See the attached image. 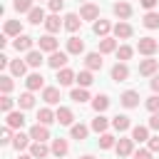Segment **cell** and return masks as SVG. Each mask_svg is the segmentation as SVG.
<instances>
[{
	"label": "cell",
	"mask_w": 159,
	"mask_h": 159,
	"mask_svg": "<svg viewBox=\"0 0 159 159\" xmlns=\"http://www.w3.org/2000/svg\"><path fill=\"white\" fill-rule=\"evenodd\" d=\"M157 47H159V42H157L154 37H142V40L137 42V50H139L142 55H147V57H152V55L157 52Z\"/></svg>",
	"instance_id": "6da1fadb"
},
{
	"label": "cell",
	"mask_w": 159,
	"mask_h": 159,
	"mask_svg": "<svg viewBox=\"0 0 159 159\" xmlns=\"http://www.w3.org/2000/svg\"><path fill=\"white\" fill-rule=\"evenodd\" d=\"M119 102H122V107H127V109H134V107L139 104V92H134V89H127V92H122Z\"/></svg>",
	"instance_id": "7a4b0ae2"
},
{
	"label": "cell",
	"mask_w": 159,
	"mask_h": 159,
	"mask_svg": "<svg viewBox=\"0 0 159 159\" xmlns=\"http://www.w3.org/2000/svg\"><path fill=\"white\" fill-rule=\"evenodd\" d=\"M50 149H52V154L57 157V159H62L67 152H70V144H67V139H62V137H57V139H52V144H50Z\"/></svg>",
	"instance_id": "3957f363"
},
{
	"label": "cell",
	"mask_w": 159,
	"mask_h": 159,
	"mask_svg": "<svg viewBox=\"0 0 159 159\" xmlns=\"http://www.w3.org/2000/svg\"><path fill=\"white\" fill-rule=\"evenodd\" d=\"M80 17L82 20H99V7L94 2H84L82 10H80Z\"/></svg>",
	"instance_id": "277c9868"
},
{
	"label": "cell",
	"mask_w": 159,
	"mask_h": 159,
	"mask_svg": "<svg viewBox=\"0 0 159 159\" xmlns=\"http://www.w3.org/2000/svg\"><path fill=\"white\" fill-rule=\"evenodd\" d=\"M37 42H40V52H50V55L57 52V40H55V35H42Z\"/></svg>",
	"instance_id": "5b68a950"
},
{
	"label": "cell",
	"mask_w": 159,
	"mask_h": 159,
	"mask_svg": "<svg viewBox=\"0 0 159 159\" xmlns=\"http://www.w3.org/2000/svg\"><path fill=\"white\" fill-rule=\"evenodd\" d=\"M67 55H70V52H60V50H57V52H52V55H50L47 65H50L52 70H62V67L67 65Z\"/></svg>",
	"instance_id": "8992f818"
},
{
	"label": "cell",
	"mask_w": 159,
	"mask_h": 159,
	"mask_svg": "<svg viewBox=\"0 0 159 159\" xmlns=\"http://www.w3.org/2000/svg\"><path fill=\"white\" fill-rule=\"evenodd\" d=\"M30 139H35V142H47V139H50V129H47L45 124H35V127H30Z\"/></svg>",
	"instance_id": "52a82bcc"
},
{
	"label": "cell",
	"mask_w": 159,
	"mask_h": 159,
	"mask_svg": "<svg viewBox=\"0 0 159 159\" xmlns=\"http://www.w3.org/2000/svg\"><path fill=\"white\" fill-rule=\"evenodd\" d=\"M114 149H117V154H119V157H132V154H134V139H127V137H124V139H119V142H117V147H114Z\"/></svg>",
	"instance_id": "ba28073f"
},
{
	"label": "cell",
	"mask_w": 159,
	"mask_h": 159,
	"mask_svg": "<svg viewBox=\"0 0 159 159\" xmlns=\"http://www.w3.org/2000/svg\"><path fill=\"white\" fill-rule=\"evenodd\" d=\"M157 67H159V62L157 60H142V65H139V75L142 77H154V72H157Z\"/></svg>",
	"instance_id": "9c48e42d"
},
{
	"label": "cell",
	"mask_w": 159,
	"mask_h": 159,
	"mask_svg": "<svg viewBox=\"0 0 159 159\" xmlns=\"http://www.w3.org/2000/svg\"><path fill=\"white\" fill-rule=\"evenodd\" d=\"M127 77H129V67H127L124 62H117V65L112 67V80H114V82H127Z\"/></svg>",
	"instance_id": "30bf717a"
},
{
	"label": "cell",
	"mask_w": 159,
	"mask_h": 159,
	"mask_svg": "<svg viewBox=\"0 0 159 159\" xmlns=\"http://www.w3.org/2000/svg\"><path fill=\"white\" fill-rule=\"evenodd\" d=\"M57 82H60L62 87H67V84L77 82V75H75L70 67H62V70H57Z\"/></svg>",
	"instance_id": "8fae6325"
},
{
	"label": "cell",
	"mask_w": 159,
	"mask_h": 159,
	"mask_svg": "<svg viewBox=\"0 0 159 159\" xmlns=\"http://www.w3.org/2000/svg\"><path fill=\"white\" fill-rule=\"evenodd\" d=\"M50 152H52V149H50L45 142H32V144H30V154H32L35 159H45Z\"/></svg>",
	"instance_id": "7c38bea8"
},
{
	"label": "cell",
	"mask_w": 159,
	"mask_h": 159,
	"mask_svg": "<svg viewBox=\"0 0 159 159\" xmlns=\"http://www.w3.org/2000/svg\"><path fill=\"white\" fill-rule=\"evenodd\" d=\"M60 27H65V22L60 20V15H50V17L45 20V30H47V35L60 32Z\"/></svg>",
	"instance_id": "4fadbf2b"
},
{
	"label": "cell",
	"mask_w": 159,
	"mask_h": 159,
	"mask_svg": "<svg viewBox=\"0 0 159 159\" xmlns=\"http://www.w3.org/2000/svg\"><path fill=\"white\" fill-rule=\"evenodd\" d=\"M32 42H35V40H32L30 35H20V37H15L12 45H15L17 52H30V50H32Z\"/></svg>",
	"instance_id": "5bb4252c"
},
{
	"label": "cell",
	"mask_w": 159,
	"mask_h": 159,
	"mask_svg": "<svg viewBox=\"0 0 159 159\" xmlns=\"http://www.w3.org/2000/svg\"><path fill=\"white\" fill-rule=\"evenodd\" d=\"M25 84H27V92H35V89H42V84H45V77L40 75V72H32L27 80H25Z\"/></svg>",
	"instance_id": "9a60e30c"
},
{
	"label": "cell",
	"mask_w": 159,
	"mask_h": 159,
	"mask_svg": "<svg viewBox=\"0 0 159 159\" xmlns=\"http://www.w3.org/2000/svg\"><path fill=\"white\" fill-rule=\"evenodd\" d=\"M5 124H7L10 129H22V124H25V114H22V112H10L7 119H5Z\"/></svg>",
	"instance_id": "2e32d148"
},
{
	"label": "cell",
	"mask_w": 159,
	"mask_h": 159,
	"mask_svg": "<svg viewBox=\"0 0 159 159\" xmlns=\"http://www.w3.org/2000/svg\"><path fill=\"white\" fill-rule=\"evenodd\" d=\"M5 35L7 37H20L22 35V22L20 20H7L5 22Z\"/></svg>",
	"instance_id": "e0dca14e"
},
{
	"label": "cell",
	"mask_w": 159,
	"mask_h": 159,
	"mask_svg": "<svg viewBox=\"0 0 159 159\" xmlns=\"http://www.w3.org/2000/svg\"><path fill=\"white\" fill-rule=\"evenodd\" d=\"M52 122H57V114L52 112V109H47V107H42L40 112H37V124H52Z\"/></svg>",
	"instance_id": "ac0fdd59"
},
{
	"label": "cell",
	"mask_w": 159,
	"mask_h": 159,
	"mask_svg": "<svg viewBox=\"0 0 159 159\" xmlns=\"http://www.w3.org/2000/svg\"><path fill=\"white\" fill-rule=\"evenodd\" d=\"M114 37H117V40H119V37H122V40L132 37V25H129V22H124V20H122V22H117V25H114Z\"/></svg>",
	"instance_id": "d6986e66"
},
{
	"label": "cell",
	"mask_w": 159,
	"mask_h": 159,
	"mask_svg": "<svg viewBox=\"0 0 159 159\" xmlns=\"http://www.w3.org/2000/svg\"><path fill=\"white\" fill-rule=\"evenodd\" d=\"M109 52H117V40L114 37H102L99 40V55H109Z\"/></svg>",
	"instance_id": "ffe728a7"
},
{
	"label": "cell",
	"mask_w": 159,
	"mask_h": 159,
	"mask_svg": "<svg viewBox=\"0 0 159 159\" xmlns=\"http://www.w3.org/2000/svg\"><path fill=\"white\" fill-rule=\"evenodd\" d=\"M84 65H87L89 72H92V70H102V55H99V52H89V55L84 57Z\"/></svg>",
	"instance_id": "44dd1931"
},
{
	"label": "cell",
	"mask_w": 159,
	"mask_h": 159,
	"mask_svg": "<svg viewBox=\"0 0 159 159\" xmlns=\"http://www.w3.org/2000/svg\"><path fill=\"white\" fill-rule=\"evenodd\" d=\"M55 114H57V122H60V124H65V127H72V119H75L72 109H67V107H60Z\"/></svg>",
	"instance_id": "7402d4cb"
},
{
	"label": "cell",
	"mask_w": 159,
	"mask_h": 159,
	"mask_svg": "<svg viewBox=\"0 0 159 159\" xmlns=\"http://www.w3.org/2000/svg\"><path fill=\"white\" fill-rule=\"evenodd\" d=\"M45 20H47V17H45V10H42V7H32V10L27 12V22H32V25H40V22L45 25Z\"/></svg>",
	"instance_id": "603a6c76"
},
{
	"label": "cell",
	"mask_w": 159,
	"mask_h": 159,
	"mask_svg": "<svg viewBox=\"0 0 159 159\" xmlns=\"http://www.w3.org/2000/svg\"><path fill=\"white\" fill-rule=\"evenodd\" d=\"M80 25H82L80 15H75V12L65 15V30H70V32H77V30H80Z\"/></svg>",
	"instance_id": "cb8c5ba5"
},
{
	"label": "cell",
	"mask_w": 159,
	"mask_h": 159,
	"mask_svg": "<svg viewBox=\"0 0 159 159\" xmlns=\"http://www.w3.org/2000/svg\"><path fill=\"white\" fill-rule=\"evenodd\" d=\"M94 35H99V37H109V30H112V25H109V20H94Z\"/></svg>",
	"instance_id": "d4e9b609"
},
{
	"label": "cell",
	"mask_w": 159,
	"mask_h": 159,
	"mask_svg": "<svg viewBox=\"0 0 159 159\" xmlns=\"http://www.w3.org/2000/svg\"><path fill=\"white\" fill-rule=\"evenodd\" d=\"M67 52H70V55H80V52H84V42H82L80 37L72 35V37L67 40Z\"/></svg>",
	"instance_id": "484cf974"
},
{
	"label": "cell",
	"mask_w": 159,
	"mask_h": 159,
	"mask_svg": "<svg viewBox=\"0 0 159 159\" xmlns=\"http://www.w3.org/2000/svg\"><path fill=\"white\" fill-rule=\"evenodd\" d=\"M42 99H45L47 104H57V102H60V89H57V87H45V89H42Z\"/></svg>",
	"instance_id": "4316f807"
},
{
	"label": "cell",
	"mask_w": 159,
	"mask_h": 159,
	"mask_svg": "<svg viewBox=\"0 0 159 159\" xmlns=\"http://www.w3.org/2000/svg\"><path fill=\"white\" fill-rule=\"evenodd\" d=\"M112 127H114L117 132H127V129L132 127V122H129V117H127V114H117V117L112 119Z\"/></svg>",
	"instance_id": "83f0119b"
},
{
	"label": "cell",
	"mask_w": 159,
	"mask_h": 159,
	"mask_svg": "<svg viewBox=\"0 0 159 159\" xmlns=\"http://www.w3.org/2000/svg\"><path fill=\"white\" fill-rule=\"evenodd\" d=\"M87 134H89V129H87L84 124H72V129H70V137L77 139V142H84Z\"/></svg>",
	"instance_id": "f1b7e54d"
},
{
	"label": "cell",
	"mask_w": 159,
	"mask_h": 159,
	"mask_svg": "<svg viewBox=\"0 0 159 159\" xmlns=\"http://www.w3.org/2000/svg\"><path fill=\"white\" fill-rule=\"evenodd\" d=\"M132 139L134 142H149V127H142V124L132 127Z\"/></svg>",
	"instance_id": "f546056e"
},
{
	"label": "cell",
	"mask_w": 159,
	"mask_h": 159,
	"mask_svg": "<svg viewBox=\"0 0 159 159\" xmlns=\"http://www.w3.org/2000/svg\"><path fill=\"white\" fill-rule=\"evenodd\" d=\"M114 15H117L119 20H127V17L132 15V5H129V2H114Z\"/></svg>",
	"instance_id": "4dcf8cb0"
},
{
	"label": "cell",
	"mask_w": 159,
	"mask_h": 159,
	"mask_svg": "<svg viewBox=\"0 0 159 159\" xmlns=\"http://www.w3.org/2000/svg\"><path fill=\"white\" fill-rule=\"evenodd\" d=\"M92 107H94L97 114H102V112L109 107V97H107V94H97V97L92 99Z\"/></svg>",
	"instance_id": "1f68e13d"
},
{
	"label": "cell",
	"mask_w": 159,
	"mask_h": 159,
	"mask_svg": "<svg viewBox=\"0 0 159 159\" xmlns=\"http://www.w3.org/2000/svg\"><path fill=\"white\" fill-rule=\"evenodd\" d=\"M107 127H109V122H107V117H102V114H97V117L92 119V129H94L97 134H104V132H107Z\"/></svg>",
	"instance_id": "d6a6232c"
},
{
	"label": "cell",
	"mask_w": 159,
	"mask_h": 159,
	"mask_svg": "<svg viewBox=\"0 0 159 159\" xmlns=\"http://www.w3.org/2000/svg\"><path fill=\"white\" fill-rule=\"evenodd\" d=\"M27 144H30V134L17 132V134H15V139H12V147H15L17 152H22V149H27Z\"/></svg>",
	"instance_id": "836d02e7"
},
{
	"label": "cell",
	"mask_w": 159,
	"mask_h": 159,
	"mask_svg": "<svg viewBox=\"0 0 159 159\" xmlns=\"http://www.w3.org/2000/svg\"><path fill=\"white\" fill-rule=\"evenodd\" d=\"M25 62H27L30 67H40L45 60H42V52H37V50H30V52H27V57H25Z\"/></svg>",
	"instance_id": "e575fe53"
},
{
	"label": "cell",
	"mask_w": 159,
	"mask_h": 159,
	"mask_svg": "<svg viewBox=\"0 0 159 159\" xmlns=\"http://www.w3.org/2000/svg\"><path fill=\"white\" fill-rule=\"evenodd\" d=\"M10 72H12L15 77H22V75L27 72V62H22V60H12V62H10Z\"/></svg>",
	"instance_id": "d590c367"
},
{
	"label": "cell",
	"mask_w": 159,
	"mask_h": 159,
	"mask_svg": "<svg viewBox=\"0 0 159 159\" xmlns=\"http://www.w3.org/2000/svg\"><path fill=\"white\" fill-rule=\"evenodd\" d=\"M70 99H75V102H80V104H82V102H87V99H89V92H87L84 87H77V89H72V92H70Z\"/></svg>",
	"instance_id": "8d00e7d4"
},
{
	"label": "cell",
	"mask_w": 159,
	"mask_h": 159,
	"mask_svg": "<svg viewBox=\"0 0 159 159\" xmlns=\"http://www.w3.org/2000/svg\"><path fill=\"white\" fill-rule=\"evenodd\" d=\"M142 22H144V27H147V30H154V27H159V12H147Z\"/></svg>",
	"instance_id": "74e56055"
},
{
	"label": "cell",
	"mask_w": 159,
	"mask_h": 159,
	"mask_svg": "<svg viewBox=\"0 0 159 159\" xmlns=\"http://www.w3.org/2000/svg\"><path fill=\"white\" fill-rule=\"evenodd\" d=\"M77 84L87 89V87L92 84V72H89V70H82V72H77Z\"/></svg>",
	"instance_id": "f35d334b"
},
{
	"label": "cell",
	"mask_w": 159,
	"mask_h": 159,
	"mask_svg": "<svg viewBox=\"0 0 159 159\" xmlns=\"http://www.w3.org/2000/svg\"><path fill=\"white\" fill-rule=\"evenodd\" d=\"M17 102H20V109H30V107H35V97H32V92H22Z\"/></svg>",
	"instance_id": "ab89813d"
},
{
	"label": "cell",
	"mask_w": 159,
	"mask_h": 159,
	"mask_svg": "<svg viewBox=\"0 0 159 159\" xmlns=\"http://www.w3.org/2000/svg\"><path fill=\"white\" fill-rule=\"evenodd\" d=\"M112 147H117V142H114V137H112V134H107V132H104V134L99 137V149H112Z\"/></svg>",
	"instance_id": "60d3db41"
},
{
	"label": "cell",
	"mask_w": 159,
	"mask_h": 159,
	"mask_svg": "<svg viewBox=\"0 0 159 159\" xmlns=\"http://www.w3.org/2000/svg\"><path fill=\"white\" fill-rule=\"evenodd\" d=\"M12 104H15V102H12V97H10V94H2V99H0V109H2L5 114H10V112H12Z\"/></svg>",
	"instance_id": "b9f144b4"
},
{
	"label": "cell",
	"mask_w": 159,
	"mask_h": 159,
	"mask_svg": "<svg viewBox=\"0 0 159 159\" xmlns=\"http://www.w3.org/2000/svg\"><path fill=\"white\" fill-rule=\"evenodd\" d=\"M132 52H134V50H132L129 45H122V47H117V57H119L122 62H124V60H129V57H132Z\"/></svg>",
	"instance_id": "7bdbcfd3"
},
{
	"label": "cell",
	"mask_w": 159,
	"mask_h": 159,
	"mask_svg": "<svg viewBox=\"0 0 159 159\" xmlns=\"http://www.w3.org/2000/svg\"><path fill=\"white\" fill-rule=\"evenodd\" d=\"M0 89H2V94H10V92H12V80H10L7 75L0 77Z\"/></svg>",
	"instance_id": "ee69618b"
},
{
	"label": "cell",
	"mask_w": 159,
	"mask_h": 159,
	"mask_svg": "<svg viewBox=\"0 0 159 159\" xmlns=\"http://www.w3.org/2000/svg\"><path fill=\"white\" fill-rule=\"evenodd\" d=\"M15 10L17 12H30L32 10V0H15Z\"/></svg>",
	"instance_id": "f6af8a7d"
},
{
	"label": "cell",
	"mask_w": 159,
	"mask_h": 159,
	"mask_svg": "<svg viewBox=\"0 0 159 159\" xmlns=\"http://www.w3.org/2000/svg\"><path fill=\"white\" fill-rule=\"evenodd\" d=\"M147 109L154 114V112H159V94H152L149 99H147Z\"/></svg>",
	"instance_id": "bcb514c9"
},
{
	"label": "cell",
	"mask_w": 159,
	"mask_h": 159,
	"mask_svg": "<svg viewBox=\"0 0 159 159\" xmlns=\"http://www.w3.org/2000/svg\"><path fill=\"white\" fill-rule=\"evenodd\" d=\"M47 5H50V10H52V15H57V12L65 7V0H50Z\"/></svg>",
	"instance_id": "7dc6e473"
},
{
	"label": "cell",
	"mask_w": 159,
	"mask_h": 159,
	"mask_svg": "<svg viewBox=\"0 0 159 159\" xmlns=\"http://www.w3.org/2000/svg\"><path fill=\"white\" fill-rule=\"evenodd\" d=\"M12 139H15V137H12V129L5 124V129H2V139H0V142H2V144H10Z\"/></svg>",
	"instance_id": "c3c4849f"
},
{
	"label": "cell",
	"mask_w": 159,
	"mask_h": 159,
	"mask_svg": "<svg viewBox=\"0 0 159 159\" xmlns=\"http://www.w3.org/2000/svg\"><path fill=\"white\" fill-rule=\"evenodd\" d=\"M132 157H134V159H152V152H149V149H137Z\"/></svg>",
	"instance_id": "681fc988"
},
{
	"label": "cell",
	"mask_w": 159,
	"mask_h": 159,
	"mask_svg": "<svg viewBox=\"0 0 159 159\" xmlns=\"http://www.w3.org/2000/svg\"><path fill=\"white\" fill-rule=\"evenodd\" d=\"M149 129H159V112H154L149 117Z\"/></svg>",
	"instance_id": "f907efd6"
},
{
	"label": "cell",
	"mask_w": 159,
	"mask_h": 159,
	"mask_svg": "<svg viewBox=\"0 0 159 159\" xmlns=\"http://www.w3.org/2000/svg\"><path fill=\"white\" fill-rule=\"evenodd\" d=\"M149 152H159V137H149Z\"/></svg>",
	"instance_id": "816d5d0a"
},
{
	"label": "cell",
	"mask_w": 159,
	"mask_h": 159,
	"mask_svg": "<svg viewBox=\"0 0 159 159\" xmlns=\"http://www.w3.org/2000/svg\"><path fill=\"white\" fill-rule=\"evenodd\" d=\"M139 2H142V7H147V10L152 12V7H154V5L159 2V0H139Z\"/></svg>",
	"instance_id": "f5cc1de1"
},
{
	"label": "cell",
	"mask_w": 159,
	"mask_h": 159,
	"mask_svg": "<svg viewBox=\"0 0 159 159\" xmlns=\"http://www.w3.org/2000/svg\"><path fill=\"white\" fill-rule=\"evenodd\" d=\"M152 89H154V94L159 92V75H154V77H152Z\"/></svg>",
	"instance_id": "db71d44e"
},
{
	"label": "cell",
	"mask_w": 159,
	"mask_h": 159,
	"mask_svg": "<svg viewBox=\"0 0 159 159\" xmlns=\"http://www.w3.org/2000/svg\"><path fill=\"white\" fill-rule=\"evenodd\" d=\"M10 65V57L7 55H0V67H7Z\"/></svg>",
	"instance_id": "11a10c76"
},
{
	"label": "cell",
	"mask_w": 159,
	"mask_h": 159,
	"mask_svg": "<svg viewBox=\"0 0 159 159\" xmlns=\"http://www.w3.org/2000/svg\"><path fill=\"white\" fill-rule=\"evenodd\" d=\"M17 159H35V157H32V154H20Z\"/></svg>",
	"instance_id": "9f6ffc18"
},
{
	"label": "cell",
	"mask_w": 159,
	"mask_h": 159,
	"mask_svg": "<svg viewBox=\"0 0 159 159\" xmlns=\"http://www.w3.org/2000/svg\"><path fill=\"white\" fill-rule=\"evenodd\" d=\"M80 159H94V157H92V154H84V157H80Z\"/></svg>",
	"instance_id": "6f0895ef"
}]
</instances>
